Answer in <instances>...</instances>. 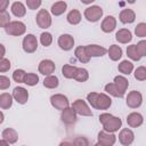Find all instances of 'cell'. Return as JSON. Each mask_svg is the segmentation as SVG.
<instances>
[{
  "label": "cell",
  "mask_w": 146,
  "mask_h": 146,
  "mask_svg": "<svg viewBox=\"0 0 146 146\" xmlns=\"http://www.w3.org/2000/svg\"><path fill=\"white\" fill-rule=\"evenodd\" d=\"M99 122L103 124V128L107 132H115L122 125V120L117 116H114L108 113H103L99 115Z\"/></svg>",
  "instance_id": "1"
},
{
  "label": "cell",
  "mask_w": 146,
  "mask_h": 146,
  "mask_svg": "<svg viewBox=\"0 0 146 146\" xmlns=\"http://www.w3.org/2000/svg\"><path fill=\"white\" fill-rule=\"evenodd\" d=\"M5 31L7 34L9 35H14V36H19V35H23L26 31V26L23 22H19V21H14V22H10L6 27H5Z\"/></svg>",
  "instance_id": "2"
},
{
  "label": "cell",
  "mask_w": 146,
  "mask_h": 146,
  "mask_svg": "<svg viewBox=\"0 0 146 146\" xmlns=\"http://www.w3.org/2000/svg\"><path fill=\"white\" fill-rule=\"evenodd\" d=\"M71 107L74 110V112L76 114H79L81 116H92L91 110L89 108L88 104L82 99H76L75 102H73Z\"/></svg>",
  "instance_id": "3"
},
{
  "label": "cell",
  "mask_w": 146,
  "mask_h": 146,
  "mask_svg": "<svg viewBox=\"0 0 146 146\" xmlns=\"http://www.w3.org/2000/svg\"><path fill=\"white\" fill-rule=\"evenodd\" d=\"M35 22H36V24H38L39 27H41V29H48L51 25V16H50L49 11H47L46 9H40L39 13L36 14Z\"/></svg>",
  "instance_id": "4"
},
{
  "label": "cell",
  "mask_w": 146,
  "mask_h": 146,
  "mask_svg": "<svg viewBox=\"0 0 146 146\" xmlns=\"http://www.w3.org/2000/svg\"><path fill=\"white\" fill-rule=\"evenodd\" d=\"M103 16V9L99 6H91L86 8L84 10V17L87 18V21L89 22H97L102 18Z\"/></svg>",
  "instance_id": "5"
},
{
  "label": "cell",
  "mask_w": 146,
  "mask_h": 146,
  "mask_svg": "<svg viewBox=\"0 0 146 146\" xmlns=\"http://www.w3.org/2000/svg\"><path fill=\"white\" fill-rule=\"evenodd\" d=\"M50 104L52 107H55L56 110H64L65 107H67L70 105L68 103V99L66 96L62 95V94H55L50 97Z\"/></svg>",
  "instance_id": "6"
},
{
  "label": "cell",
  "mask_w": 146,
  "mask_h": 146,
  "mask_svg": "<svg viewBox=\"0 0 146 146\" xmlns=\"http://www.w3.org/2000/svg\"><path fill=\"white\" fill-rule=\"evenodd\" d=\"M23 50L27 54H32L38 48V40H36V36L33 35V34H27L24 39H23Z\"/></svg>",
  "instance_id": "7"
},
{
  "label": "cell",
  "mask_w": 146,
  "mask_h": 146,
  "mask_svg": "<svg viewBox=\"0 0 146 146\" xmlns=\"http://www.w3.org/2000/svg\"><path fill=\"white\" fill-rule=\"evenodd\" d=\"M116 141V136L113 132H107L105 130L100 131L98 133V140L97 144L102 146H112Z\"/></svg>",
  "instance_id": "8"
},
{
  "label": "cell",
  "mask_w": 146,
  "mask_h": 146,
  "mask_svg": "<svg viewBox=\"0 0 146 146\" xmlns=\"http://www.w3.org/2000/svg\"><path fill=\"white\" fill-rule=\"evenodd\" d=\"M127 105L130 107V108H137L141 105L143 103V96L139 91L137 90H132L128 94L127 96V100H125Z\"/></svg>",
  "instance_id": "9"
},
{
  "label": "cell",
  "mask_w": 146,
  "mask_h": 146,
  "mask_svg": "<svg viewBox=\"0 0 146 146\" xmlns=\"http://www.w3.org/2000/svg\"><path fill=\"white\" fill-rule=\"evenodd\" d=\"M38 70H39V73H41L42 75L47 76V75H50V74H52L55 72L56 65L51 59H43V60L40 62Z\"/></svg>",
  "instance_id": "10"
},
{
  "label": "cell",
  "mask_w": 146,
  "mask_h": 146,
  "mask_svg": "<svg viewBox=\"0 0 146 146\" xmlns=\"http://www.w3.org/2000/svg\"><path fill=\"white\" fill-rule=\"evenodd\" d=\"M13 98L18 103V104H25L27 103V99H29V91L23 88V87H16L14 88L13 90Z\"/></svg>",
  "instance_id": "11"
},
{
  "label": "cell",
  "mask_w": 146,
  "mask_h": 146,
  "mask_svg": "<svg viewBox=\"0 0 146 146\" xmlns=\"http://www.w3.org/2000/svg\"><path fill=\"white\" fill-rule=\"evenodd\" d=\"M58 46L62 50L68 51L74 46V38L71 34H62L58 38Z\"/></svg>",
  "instance_id": "12"
},
{
  "label": "cell",
  "mask_w": 146,
  "mask_h": 146,
  "mask_svg": "<svg viewBox=\"0 0 146 146\" xmlns=\"http://www.w3.org/2000/svg\"><path fill=\"white\" fill-rule=\"evenodd\" d=\"M60 119L65 124H73L76 121V113L74 112V110L70 106L65 107L64 110H62V114H60Z\"/></svg>",
  "instance_id": "13"
},
{
  "label": "cell",
  "mask_w": 146,
  "mask_h": 146,
  "mask_svg": "<svg viewBox=\"0 0 146 146\" xmlns=\"http://www.w3.org/2000/svg\"><path fill=\"white\" fill-rule=\"evenodd\" d=\"M112 105V99L106 94H98L96 98L95 108L97 110H107Z\"/></svg>",
  "instance_id": "14"
},
{
  "label": "cell",
  "mask_w": 146,
  "mask_h": 146,
  "mask_svg": "<svg viewBox=\"0 0 146 146\" xmlns=\"http://www.w3.org/2000/svg\"><path fill=\"white\" fill-rule=\"evenodd\" d=\"M86 51L89 57H102L107 52V49L98 44H89L86 47Z\"/></svg>",
  "instance_id": "15"
},
{
  "label": "cell",
  "mask_w": 146,
  "mask_h": 146,
  "mask_svg": "<svg viewBox=\"0 0 146 146\" xmlns=\"http://www.w3.org/2000/svg\"><path fill=\"white\" fill-rule=\"evenodd\" d=\"M133 139H135V135H133L132 130H130V129H127V128L125 129H122L120 131V133H119V140L124 146L131 145L132 141H133Z\"/></svg>",
  "instance_id": "16"
},
{
  "label": "cell",
  "mask_w": 146,
  "mask_h": 146,
  "mask_svg": "<svg viewBox=\"0 0 146 146\" xmlns=\"http://www.w3.org/2000/svg\"><path fill=\"white\" fill-rule=\"evenodd\" d=\"M143 122H144V117L140 113L132 112L127 116V123L131 128H138L143 124Z\"/></svg>",
  "instance_id": "17"
},
{
  "label": "cell",
  "mask_w": 146,
  "mask_h": 146,
  "mask_svg": "<svg viewBox=\"0 0 146 146\" xmlns=\"http://www.w3.org/2000/svg\"><path fill=\"white\" fill-rule=\"evenodd\" d=\"M102 31L105 33H111L116 27V19L114 16H106L102 22Z\"/></svg>",
  "instance_id": "18"
},
{
  "label": "cell",
  "mask_w": 146,
  "mask_h": 146,
  "mask_svg": "<svg viewBox=\"0 0 146 146\" xmlns=\"http://www.w3.org/2000/svg\"><path fill=\"white\" fill-rule=\"evenodd\" d=\"M121 23L123 24H130V23H133L135 19H136V14L132 9H123L121 13H120V16H119Z\"/></svg>",
  "instance_id": "19"
},
{
  "label": "cell",
  "mask_w": 146,
  "mask_h": 146,
  "mask_svg": "<svg viewBox=\"0 0 146 146\" xmlns=\"http://www.w3.org/2000/svg\"><path fill=\"white\" fill-rule=\"evenodd\" d=\"M115 39L120 42V43H128L132 40V34L130 32V30L128 29H121L116 32L115 34Z\"/></svg>",
  "instance_id": "20"
},
{
  "label": "cell",
  "mask_w": 146,
  "mask_h": 146,
  "mask_svg": "<svg viewBox=\"0 0 146 146\" xmlns=\"http://www.w3.org/2000/svg\"><path fill=\"white\" fill-rule=\"evenodd\" d=\"M2 139H5L8 144H15L18 139V133L13 128H7L2 131Z\"/></svg>",
  "instance_id": "21"
},
{
  "label": "cell",
  "mask_w": 146,
  "mask_h": 146,
  "mask_svg": "<svg viewBox=\"0 0 146 146\" xmlns=\"http://www.w3.org/2000/svg\"><path fill=\"white\" fill-rule=\"evenodd\" d=\"M107 54H108V57H110L113 62H116V60H119V59L122 57V48H121L120 46L112 44V46L108 48Z\"/></svg>",
  "instance_id": "22"
},
{
  "label": "cell",
  "mask_w": 146,
  "mask_h": 146,
  "mask_svg": "<svg viewBox=\"0 0 146 146\" xmlns=\"http://www.w3.org/2000/svg\"><path fill=\"white\" fill-rule=\"evenodd\" d=\"M67 8V3L65 1H57L51 6V14L55 16H60L62 14H64L66 11Z\"/></svg>",
  "instance_id": "23"
},
{
  "label": "cell",
  "mask_w": 146,
  "mask_h": 146,
  "mask_svg": "<svg viewBox=\"0 0 146 146\" xmlns=\"http://www.w3.org/2000/svg\"><path fill=\"white\" fill-rule=\"evenodd\" d=\"M13 96L8 92H3L0 95V108L2 110H8L13 105Z\"/></svg>",
  "instance_id": "24"
},
{
  "label": "cell",
  "mask_w": 146,
  "mask_h": 146,
  "mask_svg": "<svg viewBox=\"0 0 146 146\" xmlns=\"http://www.w3.org/2000/svg\"><path fill=\"white\" fill-rule=\"evenodd\" d=\"M11 13L16 17H23L26 14V8L21 1H16L11 5Z\"/></svg>",
  "instance_id": "25"
},
{
  "label": "cell",
  "mask_w": 146,
  "mask_h": 146,
  "mask_svg": "<svg viewBox=\"0 0 146 146\" xmlns=\"http://www.w3.org/2000/svg\"><path fill=\"white\" fill-rule=\"evenodd\" d=\"M66 19H67V22H68L70 24L76 25V24H79V23L81 22V13H80L78 9H72V10L67 14Z\"/></svg>",
  "instance_id": "26"
},
{
  "label": "cell",
  "mask_w": 146,
  "mask_h": 146,
  "mask_svg": "<svg viewBox=\"0 0 146 146\" xmlns=\"http://www.w3.org/2000/svg\"><path fill=\"white\" fill-rule=\"evenodd\" d=\"M58 84H59L58 78L56 75H52V74L47 75L44 78V80H43V86L46 88H48V89H55V88L58 87Z\"/></svg>",
  "instance_id": "27"
},
{
  "label": "cell",
  "mask_w": 146,
  "mask_h": 146,
  "mask_svg": "<svg viewBox=\"0 0 146 146\" xmlns=\"http://www.w3.org/2000/svg\"><path fill=\"white\" fill-rule=\"evenodd\" d=\"M105 91L107 94H110L113 97H117V98H122L124 96V94L115 86V83H107L105 86Z\"/></svg>",
  "instance_id": "28"
},
{
  "label": "cell",
  "mask_w": 146,
  "mask_h": 146,
  "mask_svg": "<svg viewBox=\"0 0 146 146\" xmlns=\"http://www.w3.org/2000/svg\"><path fill=\"white\" fill-rule=\"evenodd\" d=\"M74 55L81 63H89V60H90V57L88 56V54L86 51V47H82V46L78 47L74 51Z\"/></svg>",
  "instance_id": "29"
},
{
  "label": "cell",
  "mask_w": 146,
  "mask_h": 146,
  "mask_svg": "<svg viewBox=\"0 0 146 146\" xmlns=\"http://www.w3.org/2000/svg\"><path fill=\"white\" fill-rule=\"evenodd\" d=\"M114 83H115V86H116L123 94H125V91H127V89H128V87H129V81H128L124 76H122V75L115 76V78H114Z\"/></svg>",
  "instance_id": "30"
},
{
  "label": "cell",
  "mask_w": 146,
  "mask_h": 146,
  "mask_svg": "<svg viewBox=\"0 0 146 146\" xmlns=\"http://www.w3.org/2000/svg\"><path fill=\"white\" fill-rule=\"evenodd\" d=\"M117 70H119L122 74L129 75V74L133 71V64H132L131 62H129V60H122V62L119 64Z\"/></svg>",
  "instance_id": "31"
},
{
  "label": "cell",
  "mask_w": 146,
  "mask_h": 146,
  "mask_svg": "<svg viewBox=\"0 0 146 146\" xmlns=\"http://www.w3.org/2000/svg\"><path fill=\"white\" fill-rule=\"evenodd\" d=\"M76 71H78V67L73 65H64L62 67V74L66 79H74Z\"/></svg>",
  "instance_id": "32"
},
{
  "label": "cell",
  "mask_w": 146,
  "mask_h": 146,
  "mask_svg": "<svg viewBox=\"0 0 146 146\" xmlns=\"http://www.w3.org/2000/svg\"><path fill=\"white\" fill-rule=\"evenodd\" d=\"M127 55L130 59L132 60H139L141 58V55L139 54L138 49H137V46L136 44H131L127 48Z\"/></svg>",
  "instance_id": "33"
},
{
  "label": "cell",
  "mask_w": 146,
  "mask_h": 146,
  "mask_svg": "<svg viewBox=\"0 0 146 146\" xmlns=\"http://www.w3.org/2000/svg\"><path fill=\"white\" fill-rule=\"evenodd\" d=\"M74 79L79 82H86L88 79H89V73L86 68H82V67H78V71L75 73V76Z\"/></svg>",
  "instance_id": "34"
},
{
  "label": "cell",
  "mask_w": 146,
  "mask_h": 146,
  "mask_svg": "<svg viewBox=\"0 0 146 146\" xmlns=\"http://www.w3.org/2000/svg\"><path fill=\"white\" fill-rule=\"evenodd\" d=\"M39 82V76L35 74V73H26L25 74V78H24V83L30 86V87H33L35 84H38Z\"/></svg>",
  "instance_id": "35"
},
{
  "label": "cell",
  "mask_w": 146,
  "mask_h": 146,
  "mask_svg": "<svg viewBox=\"0 0 146 146\" xmlns=\"http://www.w3.org/2000/svg\"><path fill=\"white\" fill-rule=\"evenodd\" d=\"M40 42H41L42 46L49 47V46L51 44V42H52V35H51L49 32H43V33H41V35H40Z\"/></svg>",
  "instance_id": "36"
},
{
  "label": "cell",
  "mask_w": 146,
  "mask_h": 146,
  "mask_svg": "<svg viewBox=\"0 0 146 146\" xmlns=\"http://www.w3.org/2000/svg\"><path fill=\"white\" fill-rule=\"evenodd\" d=\"M25 74L26 72L24 70H15L14 73H13V79L15 82H18V83H24V78H25Z\"/></svg>",
  "instance_id": "37"
},
{
  "label": "cell",
  "mask_w": 146,
  "mask_h": 146,
  "mask_svg": "<svg viewBox=\"0 0 146 146\" xmlns=\"http://www.w3.org/2000/svg\"><path fill=\"white\" fill-rule=\"evenodd\" d=\"M135 78L138 81H145L146 80V67L145 66H139L135 71Z\"/></svg>",
  "instance_id": "38"
},
{
  "label": "cell",
  "mask_w": 146,
  "mask_h": 146,
  "mask_svg": "<svg viewBox=\"0 0 146 146\" xmlns=\"http://www.w3.org/2000/svg\"><path fill=\"white\" fill-rule=\"evenodd\" d=\"M135 34L139 38H145L146 36V23H139L135 27Z\"/></svg>",
  "instance_id": "39"
},
{
  "label": "cell",
  "mask_w": 146,
  "mask_h": 146,
  "mask_svg": "<svg viewBox=\"0 0 146 146\" xmlns=\"http://www.w3.org/2000/svg\"><path fill=\"white\" fill-rule=\"evenodd\" d=\"M10 23V15L8 11H0V27H6Z\"/></svg>",
  "instance_id": "40"
},
{
  "label": "cell",
  "mask_w": 146,
  "mask_h": 146,
  "mask_svg": "<svg viewBox=\"0 0 146 146\" xmlns=\"http://www.w3.org/2000/svg\"><path fill=\"white\" fill-rule=\"evenodd\" d=\"M10 60L7 59V58H1L0 59V72L1 73H5L7 71H9L10 68Z\"/></svg>",
  "instance_id": "41"
},
{
  "label": "cell",
  "mask_w": 146,
  "mask_h": 146,
  "mask_svg": "<svg viewBox=\"0 0 146 146\" xmlns=\"http://www.w3.org/2000/svg\"><path fill=\"white\" fill-rule=\"evenodd\" d=\"M10 87V80L6 75H0V90H6Z\"/></svg>",
  "instance_id": "42"
},
{
  "label": "cell",
  "mask_w": 146,
  "mask_h": 146,
  "mask_svg": "<svg viewBox=\"0 0 146 146\" xmlns=\"http://www.w3.org/2000/svg\"><path fill=\"white\" fill-rule=\"evenodd\" d=\"M42 3V0H26V6L31 10L38 9Z\"/></svg>",
  "instance_id": "43"
},
{
  "label": "cell",
  "mask_w": 146,
  "mask_h": 146,
  "mask_svg": "<svg viewBox=\"0 0 146 146\" xmlns=\"http://www.w3.org/2000/svg\"><path fill=\"white\" fill-rule=\"evenodd\" d=\"M136 46H137V49H138L139 54L141 55V57L143 56H146V41L145 40H141Z\"/></svg>",
  "instance_id": "44"
},
{
  "label": "cell",
  "mask_w": 146,
  "mask_h": 146,
  "mask_svg": "<svg viewBox=\"0 0 146 146\" xmlns=\"http://www.w3.org/2000/svg\"><path fill=\"white\" fill-rule=\"evenodd\" d=\"M97 95H98V92H90V94L87 95V100H88V103L91 105V107H94V108H95Z\"/></svg>",
  "instance_id": "45"
},
{
  "label": "cell",
  "mask_w": 146,
  "mask_h": 146,
  "mask_svg": "<svg viewBox=\"0 0 146 146\" xmlns=\"http://www.w3.org/2000/svg\"><path fill=\"white\" fill-rule=\"evenodd\" d=\"M9 6V0H0V11H5Z\"/></svg>",
  "instance_id": "46"
},
{
  "label": "cell",
  "mask_w": 146,
  "mask_h": 146,
  "mask_svg": "<svg viewBox=\"0 0 146 146\" xmlns=\"http://www.w3.org/2000/svg\"><path fill=\"white\" fill-rule=\"evenodd\" d=\"M5 54H6V48H5V46L2 43H0V59L3 58Z\"/></svg>",
  "instance_id": "47"
},
{
  "label": "cell",
  "mask_w": 146,
  "mask_h": 146,
  "mask_svg": "<svg viewBox=\"0 0 146 146\" xmlns=\"http://www.w3.org/2000/svg\"><path fill=\"white\" fill-rule=\"evenodd\" d=\"M94 1H96V0H81V2H82V3H86V5H90V3L94 2Z\"/></svg>",
  "instance_id": "48"
},
{
  "label": "cell",
  "mask_w": 146,
  "mask_h": 146,
  "mask_svg": "<svg viewBox=\"0 0 146 146\" xmlns=\"http://www.w3.org/2000/svg\"><path fill=\"white\" fill-rule=\"evenodd\" d=\"M3 120H5V115H3V113L0 111V124L3 122Z\"/></svg>",
  "instance_id": "49"
},
{
  "label": "cell",
  "mask_w": 146,
  "mask_h": 146,
  "mask_svg": "<svg viewBox=\"0 0 146 146\" xmlns=\"http://www.w3.org/2000/svg\"><path fill=\"white\" fill-rule=\"evenodd\" d=\"M0 145H2V146H6V145H8V143H7L5 139H2V140H0Z\"/></svg>",
  "instance_id": "50"
},
{
  "label": "cell",
  "mask_w": 146,
  "mask_h": 146,
  "mask_svg": "<svg viewBox=\"0 0 146 146\" xmlns=\"http://www.w3.org/2000/svg\"><path fill=\"white\" fill-rule=\"evenodd\" d=\"M125 1H128V2H129V3H133V2H135V1H136V0H125Z\"/></svg>",
  "instance_id": "51"
}]
</instances>
